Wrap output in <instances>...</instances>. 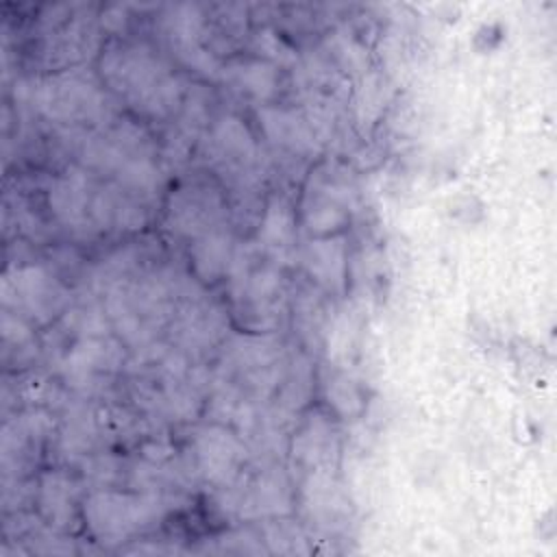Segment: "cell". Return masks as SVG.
I'll list each match as a JSON object with an SVG mask.
<instances>
[{"label":"cell","instance_id":"cell-3","mask_svg":"<svg viewBox=\"0 0 557 557\" xmlns=\"http://www.w3.org/2000/svg\"><path fill=\"white\" fill-rule=\"evenodd\" d=\"M37 107L57 122H83L100 113L102 94L89 76L63 72L39 85Z\"/></svg>","mask_w":557,"mask_h":557},{"label":"cell","instance_id":"cell-12","mask_svg":"<svg viewBox=\"0 0 557 557\" xmlns=\"http://www.w3.org/2000/svg\"><path fill=\"white\" fill-rule=\"evenodd\" d=\"M344 242L342 239H318L311 242L302 252V263L311 276L326 287H339L344 281Z\"/></svg>","mask_w":557,"mask_h":557},{"label":"cell","instance_id":"cell-6","mask_svg":"<svg viewBox=\"0 0 557 557\" xmlns=\"http://www.w3.org/2000/svg\"><path fill=\"white\" fill-rule=\"evenodd\" d=\"M4 302L26 309L37 320H48L63 302L61 285L41 268H24L15 278L4 276Z\"/></svg>","mask_w":557,"mask_h":557},{"label":"cell","instance_id":"cell-10","mask_svg":"<svg viewBox=\"0 0 557 557\" xmlns=\"http://www.w3.org/2000/svg\"><path fill=\"white\" fill-rule=\"evenodd\" d=\"M211 152L222 165L244 168L255 157V141L237 117H224L211 133Z\"/></svg>","mask_w":557,"mask_h":557},{"label":"cell","instance_id":"cell-13","mask_svg":"<svg viewBox=\"0 0 557 557\" xmlns=\"http://www.w3.org/2000/svg\"><path fill=\"white\" fill-rule=\"evenodd\" d=\"M228 252H231V235L224 228V224L198 237L194 246V261H196L198 274L207 278L218 276L226 268Z\"/></svg>","mask_w":557,"mask_h":557},{"label":"cell","instance_id":"cell-7","mask_svg":"<svg viewBox=\"0 0 557 557\" xmlns=\"http://www.w3.org/2000/svg\"><path fill=\"white\" fill-rule=\"evenodd\" d=\"M89 224L102 231L137 228L144 224V211L131 191L120 185H107L94 189Z\"/></svg>","mask_w":557,"mask_h":557},{"label":"cell","instance_id":"cell-11","mask_svg":"<svg viewBox=\"0 0 557 557\" xmlns=\"http://www.w3.org/2000/svg\"><path fill=\"white\" fill-rule=\"evenodd\" d=\"M259 117L263 124L265 135L294 152H307L313 148V135L307 128V124L287 109H272V107H263L259 109Z\"/></svg>","mask_w":557,"mask_h":557},{"label":"cell","instance_id":"cell-2","mask_svg":"<svg viewBox=\"0 0 557 557\" xmlns=\"http://www.w3.org/2000/svg\"><path fill=\"white\" fill-rule=\"evenodd\" d=\"M161 498L152 494L131 496L115 492L94 494L85 505L89 529L100 540H120L141 529L161 513Z\"/></svg>","mask_w":557,"mask_h":557},{"label":"cell","instance_id":"cell-17","mask_svg":"<svg viewBox=\"0 0 557 557\" xmlns=\"http://www.w3.org/2000/svg\"><path fill=\"white\" fill-rule=\"evenodd\" d=\"M113 363H115V348L98 339H89L76 346L67 357V370L76 381H89L96 372Z\"/></svg>","mask_w":557,"mask_h":557},{"label":"cell","instance_id":"cell-15","mask_svg":"<svg viewBox=\"0 0 557 557\" xmlns=\"http://www.w3.org/2000/svg\"><path fill=\"white\" fill-rule=\"evenodd\" d=\"M292 237H294L292 211H289L285 200L274 198L268 205V211H265V218H263V226H261L263 246L268 250H272L274 255H283V252L289 250Z\"/></svg>","mask_w":557,"mask_h":557},{"label":"cell","instance_id":"cell-14","mask_svg":"<svg viewBox=\"0 0 557 557\" xmlns=\"http://www.w3.org/2000/svg\"><path fill=\"white\" fill-rule=\"evenodd\" d=\"M220 326L222 315L218 309L207 302H194L183 311L178 333L185 344H207L220 333Z\"/></svg>","mask_w":557,"mask_h":557},{"label":"cell","instance_id":"cell-4","mask_svg":"<svg viewBox=\"0 0 557 557\" xmlns=\"http://www.w3.org/2000/svg\"><path fill=\"white\" fill-rule=\"evenodd\" d=\"M222 224V198L209 185H185L170 198L168 226L187 237H202Z\"/></svg>","mask_w":557,"mask_h":557},{"label":"cell","instance_id":"cell-5","mask_svg":"<svg viewBox=\"0 0 557 557\" xmlns=\"http://www.w3.org/2000/svg\"><path fill=\"white\" fill-rule=\"evenodd\" d=\"M152 146L144 128L135 124H122L111 128L100 139H94L87 148V161L102 170H113L115 176L150 163Z\"/></svg>","mask_w":557,"mask_h":557},{"label":"cell","instance_id":"cell-9","mask_svg":"<svg viewBox=\"0 0 557 557\" xmlns=\"http://www.w3.org/2000/svg\"><path fill=\"white\" fill-rule=\"evenodd\" d=\"M94 189L89 185V178L72 170L54 181L50 189V207L54 215L72 228H83L89 224V205H91Z\"/></svg>","mask_w":557,"mask_h":557},{"label":"cell","instance_id":"cell-16","mask_svg":"<svg viewBox=\"0 0 557 557\" xmlns=\"http://www.w3.org/2000/svg\"><path fill=\"white\" fill-rule=\"evenodd\" d=\"M41 511L44 516L63 527L72 520V483L61 472H50L41 479Z\"/></svg>","mask_w":557,"mask_h":557},{"label":"cell","instance_id":"cell-18","mask_svg":"<svg viewBox=\"0 0 557 557\" xmlns=\"http://www.w3.org/2000/svg\"><path fill=\"white\" fill-rule=\"evenodd\" d=\"M231 78L235 81V85L242 91H246L259 100H265L274 91V85H276L274 67L268 63H261V61H248V63L233 67Z\"/></svg>","mask_w":557,"mask_h":557},{"label":"cell","instance_id":"cell-1","mask_svg":"<svg viewBox=\"0 0 557 557\" xmlns=\"http://www.w3.org/2000/svg\"><path fill=\"white\" fill-rule=\"evenodd\" d=\"M107 83L126 96L141 113L163 115L178 102L181 87L165 63L148 50L124 48L113 50L102 61Z\"/></svg>","mask_w":557,"mask_h":557},{"label":"cell","instance_id":"cell-8","mask_svg":"<svg viewBox=\"0 0 557 557\" xmlns=\"http://www.w3.org/2000/svg\"><path fill=\"white\" fill-rule=\"evenodd\" d=\"M196 457L202 474L209 481L226 483L237 472L242 446L224 429H205L196 440Z\"/></svg>","mask_w":557,"mask_h":557}]
</instances>
